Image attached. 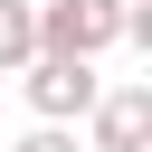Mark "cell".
<instances>
[{
    "label": "cell",
    "mask_w": 152,
    "mask_h": 152,
    "mask_svg": "<svg viewBox=\"0 0 152 152\" xmlns=\"http://www.w3.org/2000/svg\"><path fill=\"white\" fill-rule=\"evenodd\" d=\"M38 48L48 57H104V48H124V0H38Z\"/></svg>",
    "instance_id": "7a4b0ae2"
},
{
    "label": "cell",
    "mask_w": 152,
    "mask_h": 152,
    "mask_svg": "<svg viewBox=\"0 0 152 152\" xmlns=\"http://www.w3.org/2000/svg\"><path fill=\"white\" fill-rule=\"evenodd\" d=\"M19 95H28V114L38 124H86V104L104 95V76H95V57H28L19 66Z\"/></svg>",
    "instance_id": "6da1fadb"
},
{
    "label": "cell",
    "mask_w": 152,
    "mask_h": 152,
    "mask_svg": "<svg viewBox=\"0 0 152 152\" xmlns=\"http://www.w3.org/2000/svg\"><path fill=\"white\" fill-rule=\"evenodd\" d=\"M86 152H152V86H104L86 104Z\"/></svg>",
    "instance_id": "3957f363"
},
{
    "label": "cell",
    "mask_w": 152,
    "mask_h": 152,
    "mask_svg": "<svg viewBox=\"0 0 152 152\" xmlns=\"http://www.w3.org/2000/svg\"><path fill=\"white\" fill-rule=\"evenodd\" d=\"M38 57V0H0V76H19Z\"/></svg>",
    "instance_id": "277c9868"
},
{
    "label": "cell",
    "mask_w": 152,
    "mask_h": 152,
    "mask_svg": "<svg viewBox=\"0 0 152 152\" xmlns=\"http://www.w3.org/2000/svg\"><path fill=\"white\" fill-rule=\"evenodd\" d=\"M10 152H76V124H28Z\"/></svg>",
    "instance_id": "5b68a950"
}]
</instances>
